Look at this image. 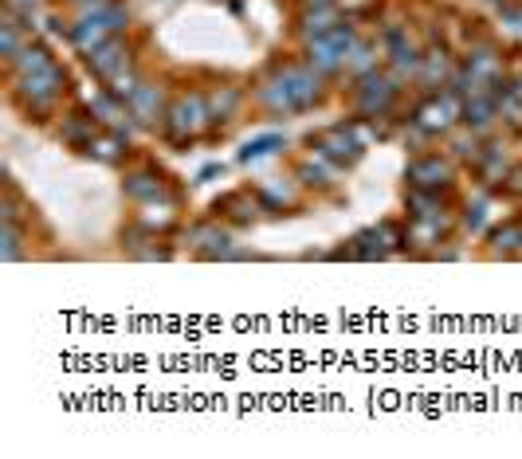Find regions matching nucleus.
<instances>
[{"instance_id": "1", "label": "nucleus", "mask_w": 522, "mask_h": 459, "mask_svg": "<svg viewBox=\"0 0 522 459\" xmlns=\"http://www.w3.org/2000/svg\"><path fill=\"white\" fill-rule=\"evenodd\" d=\"M118 55H122L118 48H102V51H98V59H91V63H95V67H98L102 75H110L114 67H118Z\"/></svg>"}]
</instances>
